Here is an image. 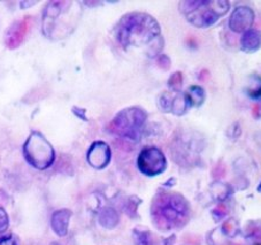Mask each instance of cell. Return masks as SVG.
I'll use <instances>...</instances> for the list:
<instances>
[{
	"instance_id": "ac0fdd59",
	"label": "cell",
	"mask_w": 261,
	"mask_h": 245,
	"mask_svg": "<svg viewBox=\"0 0 261 245\" xmlns=\"http://www.w3.org/2000/svg\"><path fill=\"white\" fill-rule=\"evenodd\" d=\"M223 231L229 236H235L238 233V226L235 220H229L223 225Z\"/></svg>"
},
{
	"instance_id": "ffe728a7",
	"label": "cell",
	"mask_w": 261,
	"mask_h": 245,
	"mask_svg": "<svg viewBox=\"0 0 261 245\" xmlns=\"http://www.w3.org/2000/svg\"><path fill=\"white\" fill-rule=\"evenodd\" d=\"M158 63L161 68H164V69H168L170 67V60L167 56H161L158 58Z\"/></svg>"
},
{
	"instance_id": "3957f363",
	"label": "cell",
	"mask_w": 261,
	"mask_h": 245,
	"mask_svg": "<svg viewBox=\"0 0 261 245\" xmlns=\"http://www.w3.org/2000/svg\"><path fill=\"white\" fill-rule=\"evenodd\" d=\"M230 8L226 0H188L179 4V10L196 28L205 29L224 16Z\"/></svg>"
},
{
	"instance_id": "7402d4cb",
	"label": "cell",
	"mask_w": 261,
	"mask_h": 245,
	"mask_svg": "<svg viewBox=\"0 0 261 245\" xmlns=\"http://www.w3.org/2000/svg\"><path fill=\"white\" fill-rule=\"evenodd\" d=\"M0 245H17V243L12 236H4L0 237Z\"/></svg>"
},
{
	"instance_id": "30bf717a",
	"label": "cell",
	"mask_w": 261,
	"mask_h": 245,
	"mask_svg": "<svg viewBox=\"0 0 261 245\" xmlns=\"http://www.w3.org/2000/svg\"><path fill=\"white\" fill-rule=\"evenodd\" d=\"M159 104L164 112H172L176 115H183L187 112L189 106L186 94L181 92H175V94H161Z\"/></svg>"
},
{
	"instance_id": "cb8c5ba5",
	"label": "cell",
	"mask_w": 261,
	"mask_h": 245,
	"mask_svg": "<svg viewBox=\"0 0 261 245\" xmlns=\"http://www.w3.org/2000/svg\"><path fill=\"white\" fill-rule=\"evenodd\" d=\"M258 190H259V191H260V192H261V184H260V187H259V188H258Z\"/></svg>"
},
{
	"instance_id": "d6986e66",
	"label": "cell",
	"mask_w": 261,
	"mask_h": 245,
	"mask_svg": "<svg viewBox=\"0 0 261 245\" xmlns=\"http://www.w3.org/2000/svg\"><path fill=\"white\" fill-rule=\"evenodd\" d=\"M8 224H10V221H8L7 213L4 211V208L0 207V233H4V231L7 230Z\"/></svg>"
},
{
	"instance_id": "7a4b0ae2",
	"label": "cell",
	"mask_w": 261,
	"mask_h": 245,
	"mask_svg": "<svg viewBox=\"0 0 261 245\" xmlns=\"http://www.w3.org/2000/svg\"><path fill=\"white\" fill-rule=\"evenodd\" d=\"M153 224L161 230H169L183 226L189 219V204L181 194L160 192L152 204Z\"/></svg>"
},
{
	"instance_id": "5b68a950",
	"label": "cell",
	"mask_w": 261,
	"mask_h": 245,
	"mask_svg": "<svg viewBox=\"0 0 261 245\" xmlns=\"http://www.w3.org/2000/svg\"><path fill=\"white\" fill-rule=\"evenodd\" d=\"M23 154L27 162L39 170L52 166L56 159L55 149L38 131H33L24 143Z\"/></svg>"
},
{
	"instance_id": "e0dca14e",
	"label": "cell",
	"mask_w": 261,
	"mask_h": 245,
	"mask_svg": "<svg viewBox=\"0 0 261 245\" xmlns=\"http://www.w3.org/2000/svg\"><path fill=\"white\" fill-rule=\"evenodd\" d=\"M182 83H183V76L179 71L175 72V74L170 76L168 80V85L174 90V91H177V90L182 87Z\"/></svg>"
},
{
	"instance_id": "5bb4252c",
	"label": "cell",
	"mask_w": 261,
	"mask_h": 245,
	"mask_svg": "<svg viewBox=\"0 0 261 245\" xmlns=\"http://www.w3.org/2000/svg\"><path fill=\"white\" fill-rule=\"evenodd\" d=\"M186 97L189 103V106L199 107L201 104L204 103L205 91L204 89L199 87V85H193V87H190V89L188 90Z\"/></svg>"
},
{
	"instance_id": "8992f818",
	"label": "cell",
	"mask_w": 261,
	"mask_h": 245,
	"mask_svg": "<svg viewBox=\"0 0 261 245\" xmlns=\"http://www.w3.org/2000/svg\"><path fill=\"white\" fill-rule=\"evenodd\" d=\"M74 3L70 2H52L49 3L47 7H45L44 16H43V31L44 35L48 38H57L58 27L61 23V33L66 29L73 27L74 21L64 20L66 16L73 15L71 6Z\"/></svg>"
},
{
	"instance_id": "603a6c76",
	"label": "cell",
	"mask_w": 261,
	"mask_h": 245,
	"mask_svg": "<svg viewBox=\"0 0 261 245\" xmlns=\"http://www.w3.org/2000/svg\"><path fill=\"white\" fill-rule=\"evenodd\" d=\"M260 229H261L260 227H258V236H259V237H261V235L259 234V230H260ZM250 235L253 236V237H256V228H254V231H251Z\"/></svg>"
},
{
	"instance_id": "9c48e42d",
	"label": "cell",
	"mask_w": 261,
	"mask_h": 245,
	"mask_svg": "<svg viewBox=\"0 0 261 245\" xmlns=\"http://www.w3.org/2000/svg\"><path fill=\"white\" fill-rule=\"evenodd\" d=\"M112 158V152L109 145L105 142H94L90 146L87 159L90 166L96 169H102L109 165Z\"/></svg>"
},
{
	"instance_id": "277c9868",
	"label": "cell",
	"mask_w": 261,
	"mask_h": 245,
	"mask_svg": "<svg viewBox=\"0 0 261 245\" xmlns=\"http://www.w3.org/2000/svg\"><path fill=\"white\" fill-rule=\"evenodd\" d=\"M147 119L146 113L139 107H129L119 112L111 122L112 133L129 140L141 139L142 128Z\"/></svg>"
},
{
	"instance_id": "7c38bea8",
	"label": "cell",
	"mask_w": 261,
	"mask_h": 245,
	"mask_svg": "<svg viewBox=\"0 0 261 245\" xmlns=\"http://www.w3.org/2000/svg\"><path fill=\"white\" fill-rule=\"evenodd\" d=\"M71 216V212L69 210H60L57 211L55 214L52 215V228L55 230V233L60 236V237H64L68 233V226H69V220Z\"/></svg>"
},
{
	"instance_id": "52a82bcc",
	"label": "cell",
	"mask_w": 261,
	"mask_h": 245,
	"mask_svg": "<svg viewBox=\"0 0 261 245\" xmlns=\"http://www.w3.org/2000/svg\"><path fill=\"white\" fill-rule=\"evenodd\" d=\"M137 167L144 175L155 176L164 173L167 160L161 150L155 146L144 148L137 158Z\"/></svg>"
},
{
	"instance_id": "8fae6325",
	"label": "cell",
	"mask_w": 261,
	"mask_h": 245,
	"mask_svg": "<svg viewBox=\"0 0 261 245\" xmlns=\"http://www.w3.org/2000/svg\"><path fill=\"white\" fill-rule=\"evenodd\" d=\"M28 30V20L17 21L11 26V28L7 30L6 34V45L8 47L14 48L19 46L22 39L24 38V35Z\"/></svg>"
},
{
	"instance_id": "4fadbf2b",
	"label": "cell",
	"mask_w": 261,
	"mask_h": 245,
	"mask_svg": "<svg viewBox=\"0 0 261 245\" xmlns=\"http://www.w3.org/2000/svg\"><path fill=\"white\" fill-rule=\"evenodd\" d=\"M261 47V33L250 29L244 33L241 39V48L246 53H253Z\"/></svg>"
},
{
	"instance_id": "ba28073f",
	"label": "cell",
	"mask_w": 261,
	"mask_h": 245,
	"mask_svg": "<svg viewBox=\"0 0 261 245\" xmlns=\"http://www.w3.org/2000/svg\"><path fill=\"white\" fill-rule=\"evenodd\" d=\"M254 22V13L247 6L236 7L229 19V28L233 33H243L250 30Z\"/></svg>"
},
{
	"instance_id": "9a60e30c",
	"label": "cell",
	"mask_w": 261,
	"mask_h": 245,
	"mask_svg": "<svg viewBox=\"0 0 261 245\" xmlns=\"http://www.w3.org/2000/svg\"><path fill=\"white\" fill-rule=\"evenodd\" d=\"M100 224L101 226L105 227V228H114V227L118 225L119 222V216L118 213H116L113 208L106 207L103 208L100 213Z\"/></svg>"
},
{
	"instance_id": "6da1fadb",
	"label": "cell",
	"mask_w": 261,
	"mask_h": 245,
	"mask_svg": "<svg viewBox=\"0 0 261 245\" xmlns=\"http://www.w3.org/2000/svg\"><path fill=\"white\" fill-rule=\"evenodd\" d=\"M116 38L124 48L147 46L150 57L156 56L163 45H158L161 39L160 26L154 17L146 13L134 12L125 14L116 27Z\"/></svg>"
},
{
	"instance_id": "44dd1931",
	"label": "cell",
	"mask_w": 261,
	"mask_h": 245,
	"mask_svg": "<svg viewBox=\"0 0 261 245\" xmlns=\"http://www.w3.org/2000/svg\"><path fill=\"white\" fill-rule=\"evenodd\" d=\"M226 214H227V210L224 208V206H219L213 211V215L217 217V220L222 219V217Z\"/></svg>"
},
{
	"instance_id": "2e32d148",
	"label": "cell",
	"mask_w": 261,
	"mask_h": 245,
	"mask_svg": "<svg viewBox=\"0 0 261 245\" xmlns=\"http://www.w3.org/2000/svg\"><path fill=\"white\" fill-rule=\"evenodd\" d=\"M249 96L253 99L261 98V77L252 75L249 80V89H247Z\"/></svg>"
},
{
	"instance_id": "d4e9b609",
	"label": "cell",
	"mask_w": 261,
	"mask_h": 245,
	"mask_svg": "<svg viewBox=\"0 0 261 245\" xmlns=\"http://www.w3.org/2000/svg\"><path fill=\"white\" fill-rule=\"evenodd\" d=\"M51 245H59V244H57V243H52Z\"/></svg>"
}]
</instances>
